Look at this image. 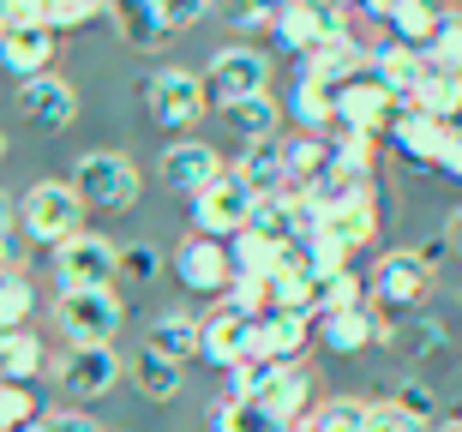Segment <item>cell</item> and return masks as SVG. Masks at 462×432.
Wrapping results in <instances>:
<instances>
[{
    "label": "cell",
    "mask_w": 462,
    "mask_h": 432,
    "mask_svg": "<svg viewBox=\"0 0 462 432\" xmlns=\"http://www.w3.org/2000/svg\"><path fill=\"white\" fill-rule=\"evenodd\" d=\"M343 36H360V18L348 6H330V0H289L276 6V31H271V49H289L294 60L343 42Z\"/></svg>",
    "instance_id": "cell-1"
},
{
    "label": "cell",
    "mask_w": 462,
    "mask_h": 432,
    "mask_svg": "<svg viewBox=\"0 0 462 432\" xmlns=\"http://www.w3.org/2000/svg\"><path fill=\"white\" fill-rule=\"evenodd\" d=\"M54 325H60L67 348H115L120 325H126V300H120V289H60Z\"/></svg>",
    "instance_id": "cell-2"
},
{
    "label": "cell",
    "mask_w": 462,
    "mask_h": 432,
    "mask_svg": "<svg viewBox=\"0 0 462 432\" xmlns=\"http://www.w3.org/2000/svg\"><path fill=\"white\" fill-rule=\"evenodd\" d=\"M199 78H205V103L223 115L246 97H271V54L253 49V42H228V49L210 54V67Z\"/></svg>",
    "instance_id": "cell-3"
},
{
    "label": "cell",
    "mask_w": 462,
    "mask_h": 432,
    "mask_svg": "<svg viewBox=\"0 0 462 432\" xmlns=\"http://www.w3.org/2000/svg\"><path fill=\"white\" fill-rule=\"evenodd\" d=\"M85 228V198L72 192V180H36V187H24V198H18V234L24 241H49L60 246L67 234H79Z\"/></svg>",
    "instance_id": "cell-4"
},
{
    "label": "cell",
    "mask_w": 462,
    "mask_h": 432,
    "mask_svg": "<svg viewBox=\"0 0 462 432\" xmlns=\"http://www.w3.org/2000/svg\"><path fill=\"white\" fill-rule=\"evenodd\" d=\"M144 115H151L162 133H174V139H192V133H199V121L210 115L205 78H199V72H187V67L151 72V85H144Z\"/></svg>",
    "instance_id": "cell-5"
},
{
    "label": "cell",
    "mask_w": 462,
    "mask_h": 432,
    "mask_svg": "<svg viewBox=\"0 0 462 432\" xmlns=\"http://www.w3.org/2000/svg\"><path fill=\"white\" fill-rule=\"evenodd\" d=\"M54 282L60 289H115L120 282V241L97 234V228H79L49 253Z\"/></svg>",
    "instance_id": "cell-6"
},
{
    "label": "cell",
    "mask_w": 462,
    "mask_h": 432,
    "mask_svg": "<svg viewBox=\"0 0 462 432\" xmlns=\"http://www.w3.org/2000/svg\"><path fill=\"white\" fill-rule=\"evenodd\" d=\"M366 300H373L384 318L391 312H420L432 300V271L414 259V246H396L366 271Z\"/></svg>",
    "instance_id": "cell-7"
},
{
    "label": "cell",
    "mask_w": 462,
    "mask_h": 432,
    "mask_svg": "<svg viewBox=\"0 0 462 432\" xmlns=\"http://www.w3.org/2000/svg\"><path fill=\"white\" fill-rule=\"evenodd\" d=\"M72 192L85 198V210H133L138 205V169L120 151H90L72 162Z\"/></svg>",
    "instance_id": "cell-8"
},
{
    "label": "cell",
    "mask_w": 462,
    "mask_h": 432,
    "mask_svg": "<svg viewBox=\"0 0 462 432\" xmlns=\"http://www.w3.org/2000/svg\"><path fill=\"white\" fill-rule=\"evenodd\" d=\"M169 271H174V282H180V289L205 294V300H223V294H228V282H235L228 246H223V241H205V234H192V228L180 234V241H174Z\"/></svg>",
    "instance_id": "cell-9"
},
{
    "label": "cell",
    "mask_w": 462,
    "mask_h": 432,
    "mask_svg": "<svg viewBox=\"0 0 462 432\" xmlns=\"http://www.w3.org/2000/svg\"><path fill=\"white\" fill-rule=\"evenodd\" d=\"M156 174H162V187H169V192H180V198H199L205 187H217V180L228 174V156L192 133V139L162 144V162H156Z\"/></svg>",
    "instance_id": "cell-10"
},
{
    "label": "cell",
    "mask_w": 462,
    "mask_h": 432,
    "mask_svg": "<svg viewBox=\"0 0 462 432\" xmlns=\"http://www.w3.org/2000/svg\"><path fill=\"white\" fill-rule=\"evenodd\" d=\"M258 318H240L235 307H217L210 318H199V361L217 366V372H235V366L258 361Z\"/></svg>",
    "instance_id": "cell-11"
},
{
    "label": "cell",
    "mask_w": 462,
    "mask_h": 432,
    "mask_svg": "<svg viewBox=\"0 0 462 432\" xmlns=\"http://www.w3.org/2000/svg\"><path fill=\"white\" fill-rule=\"evenodd\" d=\"M396 330H391V318L373 307V300H360V307H348V312H325V318H312V343H325L330 354H360V348H384Z\"/></svg>",
    "instance_id": "cell-12"
},
{
    "label": "cell",
    "mask_w": 462,
    "mask_h": 432,
    "mask_svg": "<svg viewBox=\"0 0 462 432\" xmlns=\"http://www.w3.org/2000/svg\"><path fill=\"white\" fill-rule=\"evenodd\" d=\"M253 192H240L235 180H217V187H205L199 198H192V234H205V241H235V234H246V223H253Z\"/></svg>",
    "instance_id": "cell-13"
},
{
    "label": "cell",
    "mask_w": 462,
    "mask_h": 432,
    "mask_svg": "<svg viewBox=\"0 0 462 432\" xmlns=\"http://www.w3.org/2000/svg\"><path fill=\"white\" fill-rule=\"evenodd\" d=\"M54 379H60L67 397L90 402V397H108V391L126 379V361H120L115 348H67V354L54 361Z\"/></svg>",
    "instance_id": "cell-14"
},
{
    "label": "cell",
    "mask_w": 462,
    "mask_h": 432,
    "mask_svg": "<svg viewBox=\"0 0 462 432\" xmlns=\"http://www.w3.org/2000/svg\"><path fill=\"white\" fill-rule=\"evenodd\" d=\"M457 139V126H439L427 121L420 108H396L391 126H384V144H391L409 169H439V156H445V144Z\"/></svg>",
    "instance_id": "cell-15"
},
{
    "label": "cell",
    "mask_w": 462,
    "mask_h": 432,
    "mask_svg": "<svg viewBox=\"0 0 462 432\" xmlns=\"http://www.w3.org/2000/svg\"><path fill=\"white\" fill-rule=\"evenodd\" d=\"M312 384H319V379H312L300 361H294V366H264V384H258V409H264L276 427H300V420L319 409V402H312Z\"/></svg>",
    "instance_id": "cell-16"
},
{
    "label": "cell",
    "mask_w": 462,
    "mask_h": 432,
    "mask_svg": "<svg viewBox=\"0 0 462 432\" xmlns=\"http://www.w3.org/2000/svg\"><path fill=\"white\" fill-rule=\"evenodd\" d=\"M391 115H396V103H391V90L378 85V78H348V85L337 90V133L384 139Z\"/></svg>",
    "instance_id": "cell-17"
},
{
    "label": "cell",
    "mask_w": 462,
    "mask_h": 432,
    "mask_svg": "<svg viewBox=\"0 0 462 432\" xmlns=\"http://www.w3.org/2000/svg\"><path fill=\"white\" fill-rule=\"evenodd\" d=\"M427 54H414L402 49V42H391V36H378L373 49H366V78H378V85L391 90V103L396 108H409L414 103V90H420V78H427Z\"/></svg>",
    "instance_id": "cell-18"
},
{
    "label": "cell",
    "mask_w": 462,
    "mask_h": 432,
    "mask_svg": "<svg viewBox=\"0 0 462 432\" xmlns=\"http://www.w3.org/2000/svg\"><path fill=\"white\" fill-rule=\"evenodd\" d=\"M18 115L36 126V133H67L79 121V90L49 72V78H31V85H18Z\"/></svg>",
    "instance_id": "cell-19"
},
{
    "label": "cell",
    "mask_w": 462,
    "mask_h": 432,
    "mask_svg": "<svg viewBox=\"0 0 462 432\" xmlns=\"http://www.w3.org/2000/svg\"><path fill=\"white\" fill-rule=\"evenodd\" d=\"M282 121H289L300 139H330V126H337V90L312 85L307 72H294L289 103H282Z\"/></svg>",
    "instance_id": "cell-20"
},
{
    "label": "cell",
    "mask_w": 462,
    "mask_h": 432,
    "mask_svg": "<svg viewBox=\"0 0 462 432\" xmlns=\"http://www.w3.org/2000/svg\"><path fill=\"white\" fill-rule=\"evenodd\" d=\"M228 180H235L240 192H253V198H276V192H289L282 139H271V144H246V151L228 162Z\"/></svg>",
    "instance_id": "cell-21"
},
{
    "label": "cell",
    "mask_w": 462,
    "mask_h": 432,
    "mask_svg": "<svg viewBox=\"0 0 462 432\" xmlns=\"http://www.w3.org/2000/svg\"><path fill=\"white\" fill-rule=\"evenodd\" d=\"M307 343H312V318L307 312H264L258 318V361L264 366H294L300 354H307Z\"/></svg>",
    "instance_id": "cell-22"
},
{
    "label": "cell",
    "mask_w": 462,
    "mask_h": 432,
    "mask_svg": "<svg viewBox=\"0 0 462 432\" xmlns=\"http://www.w3.org/2000/svg\"><path fill=\"white\" fill-rule=\"evenodd\" d=\"M0 72L31 85V78H49L54 72V36L49 31H13L0 36Z\"/></svg>",
    "instance_id": "cell-23"
},
{
    "label": "cell",
    "mask_w": 462,
    "mask_h": 432,
    "mask_svg": "<svg viewBox=\"0 0 462 432\" xmlns=\"http://www.w3.org/2000/svg\"><path fill=\"white\" fill-rule=\"evenodd\" d=\"M144 348L151 354H162V361H174V366H187V361H199V318L192 312H156L151 318V330H144Z\"/></svg>",
    "instance_id": "cell-24"
},
{
    "label": "cell",
    "mask_w": 462,
    "mask_h": 432,
    "mask_svg": "<svg viewBox=\"0 0 462 432\" xmlns=\"http://www.w3.org/2000/svg\"><path fill=\"white\" fill-rule=\"evenodd\" d=\"M108 24L120 31V42L126 49H156L162 36H169V18H162V0H120V6H108Z\"/></svg>",
    "instance_id": "cell-25"
},
{
    "label": "cell",
    "mask_w": 462,
    "mask_h": 432,
    "mask_svg": "<svg viewBox=\"0 0 462 432\" xmlns=\"http://www.w3.org/2000/svg\"><path fill=\"white\" fill-rule=\"evenodd\" d=\"M223 126L240 139V151L246 144H271V139H282V103L276 97H246V103L223 108Z\"/></svg>",
    "instance_id": "cell-26"
},
{
    "label": "cell",
    "mask_w": 462,
    "mask_h": 432,
    "mask_svg": "<svg viewBox=\"0 0 462 432\" xmlns=\"http://www.w3.org/2000/svg\"><path fill=\"white\" fill-rule=\"evenodd\" d=\"M439 13L445 6H427V0H391L384 6V36L402 42V49H414V54H427L432 31H439Z\"/></svg>",
    "instance_id": "cell-27"
},
{
    "label": "cell",
    "mask_w": 462,
    "mask_h": 432,
    "mask_svg": "<svg viewBox=\"0 0 462 432\" xmlns=\"http://www.w3.org/2000/svg\"><path fill=\"white\" fill-rule=\"evenodd\" d=\"M319 234H325V241H337L343 253H360V246H373V241H378V192H373V198H360V205L330 210L325 223H319Z\"/></svg>",
    "instance_id": "cell-28"
},
{
    "label": "cell",
    "mask_w": 462,
    "mask_h": 432,
    "mask_svg": "<svg viewBox=\"0 0 462 432\" xmlns=\"http://www.w3.org/2000/svg\"><path fill=\"white\" fill-rule=\"evenodd\" d=\"M126 384H133L144 402H174L180 397V366L151 354V348H138L133 361H126Z\"/></svg>",
    "instance_id": "cell-29"
},
{
    "label": "cell",
    "mask_w": 462,
    "mask_h": 432,
    "mask_svg": "<svg viewBox=\"0 0 462 432\" xmlns=\"http://www.w3.org/2000/svg\"><path fill=\"white\" fill-rule=\"evenodd\" d=\"M49 366V348L36 330H6L0 336V384H31Z\"/></svg>",
    "instance_id": "cell-30"
},
{
    "label": "cell",
    "mask_w": 462,
    "mask_h": 432,
    "mask_svg": "<svg viewBox=\"0 0 462 432\" xmlns=\"http://www.w3.org/2000/svg\"><path fill=\"white\" fill-rule=\"evenodd\" d=\"M228 264H235V277L271 282L276 271L289 264V253H282L276 241H264V234H253V228H246V234H235V241H228Z\"/></svg>",
    "instance_id": "cell-31"
},
{
    "label": "cell",
    "mask_w": 462,
    "mask_h": 432,
    "mask_svg": "<svg viewBox=\"0 0 462 432\" xmlns=\"http://www.w3.org/2000/svg\"><path fill=\"white\" fill-rule=\"evenodd\" d=\"M325 169L348 174V180H373V169H378V139H360V133H330V139H325Z\"/></svg>",
    "instance_id": "cell-32"
},
{
    "label": "cell",
    "mask_w": 462,
    "mask_h": 432,
    "mask_svg": "<svg viewBox=\"0 0 462 432\" xmlns=\"http://www.w3.org/2000/svg\"><path fill=\"white\" fill-rule=\"evenodd\" d=\"M409 108H420V115L439 121V126H457V115H462V78H457V72H427Z\"/></svg>",
    "instance_id": "cell-33"
},
{
    "label": "cell",
    "mask_w": 462,
    "mask_h": 432,
    "mask_svg": "<svg viewBox=\"0 0 462 432\" xmlns=\"http://www.w3.org/2000/svg\"><path fill=\"white\" fill-rule=\"evenodd\" d=\"M360 300H366V277H360L355 264L312 282V318H325V312H348V307H360Z\"/></svg>",
    "instance_id": "cell-34"
},
{
    "label": "cell",
    "mask_w": 462,
    "mask_h": 432,
    "mask_svg": "<svg viewBox=\"0 0 462 432\" xmlns=\"http://www.w3.org/2000/svg\"><path fill=\"white\" fill-rule=\"evenodd\" d=\"M427 67L462 78V6H445V13H439V31H432V42H427Z\"/></svg>",
    "instance_id": "cell-35"
},
{
    "label": "cell",
    "mask_w": 462,
    "mask_h": 432,
    "mask_svg": "<svg viewBox=\"0 0 462 432\" xmlns=\"http://www.w3.org/2000/svg\"><path fill=\"white\" fill-rule=\"evenodd\" d=\"M282 169H289V187H312L319 174H325V139H300V133H289L282 139Z\"/></svg>",
    "instance_id": "cell-36"
},
{
    "label": "cell",
    "mask_w": 462,
    "mask_h": 432,
    "mask_svg": "<svg viewBox=\"0 0 462 432\" xmlns=\"http://www.w3.org/2000/svg\"><path fill=\"white\" fill-rule=\"evenodd\" d=\"M300 432H366V402L360 397H330L300 420Z\"/></svg>",
    "instance_id": "cell-37"
},
{
    "label": "cell",
    "mask_w": 462,
    "mask_h": 432,
    "mask_svg": "<svg viewBox=\"0 0 462 432\" xmlns=\"http://www.w3.org/2000/svg\"><path fill=\"white\" fill-rule=\"evenodd\" d=\"M108 6L103 0H42V31L60 36V31H85V24H103Z\"/></svg>",
    "instance_id": "cell-38"
},
{
    "label": "cell",
    "mask_w": 462,
    "mask_h": 432,
    "mask_svg": "<svg viewBox=\"0 0 462 432\" xmlns=\"http://www.w3.org/2000/svg\"><path fill=\"white\" fill-rule=\"evenodd\" d=\"M31 312H36V289H31V277L18 271V277L0 282V336H6V330H31Z\"/></svg>",
    "instance_id": "cell-39"
},
{
    "label": "cell",
    "mask_w": 462,
    "mask_h": 432,
    "mask_svg": "<svg viewBox=\"0 0 462 432\" xmlns=\"http://www.w3.org/2000/svg\"><path fill=\"white\" fill-rule=\"evenodd\" d=\"M162 271H169V259H162L151 241H126V246H120V282H133V289H151Z\"/></svg>",
    "instance_id": "cell-40"
},
{
    "label": "cell",
    "mask_w": 462,
    "mask_h": 432,
    "mask_svg": "<svg viewBox=\"0 0 462 432\" xmlns=\"http://www.w3.org/2000/svg\"><path fill=\"white\" fill-rule=\"evenodd\" d=\"M36 420H42V402L31 384H0V432H24Z\"/></svg>",
    "instance_id": "cell-41"
},
{
    "label": "cell",
    "mask_w": 462,
    "mask_h": 432,
    "mask_svg": "<svg viewBox=\"0 0 462 432\" xmlns=\"http://www.w3.org/2000/svg\"><path fill=\"white\" fill-rule=\"evenodd\" d=\"M210 432H276V420L258 402H217L210 409Z\"/></svg>",
    "instance_id": "cell-42"
},
{
    "label": "cell",
    "mask_w": 462,
    "mask_h": 432,
    "mask_svg": "<svg viewBox=\"0 0 462 432\" xmlns=\"http://www.w3.org/2000/svg\"><path fill=\"white\" fill-rule=\"evenodd\" d=\"M396 409H402V415H414V420H427V427H432V420H439V391H432V384H420V379H402V384H396Z\"/></svg>",
    "instance_id": "cell-43"
},
{
    "label": "cell",
    "mask_w": 462,
    "mask_h": 432,
    "mask_svg": "<svg viewBox=\"0 0 462 432\" xmlns=\"http://www.w3.org/2000/svg\"><path fill=\"white\" fill-rule=\"evenodd\" d=\"M409 336H414V361H432V354H445L450 348V330H445V318H432V312H420V318H414L409 325Z\"/></svg>",
    "instance_id": "cell-44"
},
{
    "label": "cell",
    "mask_w": 462,
    "mask_h": 432,
    "mask_svg": "<svg viewBox=\"0 0 462 432\" xmlns=\"http://www.w3.org/2000/svg\"><path fill=\"white\" fill-rule=\"evenodd\" d=\"M366 432H432V427L414 420V415H402V409L384 397V402H366Z\"/></svg>",
    "instance_id": "cell-45"
},
{
    "label": "cell",
    "mask_w": 462,
    "mask_h": 432,
    "mask_svg": "<svg viewBox=\"0 0 462 432\" xmlns=\"http://www.w3.org/2000/svg\"><path fill=\"white\" fill-rule=\"evenodd\" d=\"M13 31H42V0H6L0 6V36Z\"/></svg>",
    "instance_id": "cell-46"
},
{
    "label": "cell",
    "mask_w": 462,
    "mask_h": 432,
    "mask_svg": "<svg viewBox=\"0 0 462 432\" xmlns=\"http://www.w3.org/2000/svg\"><path fill=\"white\" fill-rule=\"evenodd\" d=\"M162 18H169V36H174V31H192V24H205L210 6H205V0H162Z\"/></svg>",
    "instance_id": "cell-47"
},
{
    "label": "cell",
    "mask_w": 462,
    "mask_h": 432,
    "mask_svg": "<svg viewBox=\"0 0 462 432\" xmlns=\"http://www.w3.org/2000/svg\"><path fill=\"white\" fill-rule=\"evenodd\" d=\"M42 432H103L90 415H79V409H49L42 415Z\"/></svg>",
    "instance_id": "cell-48"
},
{
    "label": "cell",
    "mask_w": 462,
    "mask_h": 432,
    "mask_svg": "<svg viewBox=\"0 0 462 432\" xmlns=\"http://www.w3.org/2000/svg\"><path fill=\"white\" fill-rule=\"evenodd\" d=\"M0 271H24V234H0Z\"/></svg>",
    "instance_id": "cell-49"
},
{
    "label": "cell",
    "mask_w": 462,
    "mask_h": 432,
    "mask_svg": "<svg viewBox=\"0 0 462 432\" xmlns=\"http://www.w3.org/2000/svg\"><path fill=\"white\" fill-rule=\"evenodd\" d=\"M414 259H420V264H427V271H432V277H439V264L450 259V246H445V234H439V241H420V246H414Z\"/></svg>",
    "instance_id": "cell-50"
},
{
    "label": "cell",
    "mask_w": 462,
    "mask_h": 432,
    "mask_svg": "<svg viewBox=\"0 0 462 432\" xmlns=\"http://www.w3.org/2000/svg\"><path fill=\"white\" fill-rule=\"evenodd\" d=\"M439 174H450V180H462V126H457V139L445 144V156H439Z\"/></svg>",
    "instance_id": "cell-51"
},
{
    "label": "cell",
    "mask_w": 462,
    "mask_h": 432,
    "mask_svg": "<svg viewBox=\"0 0 462 432\" xmlns=\"http://www.w3.org/2000/svg\"><path fill=\"white\" fill-rule=\"evenodd\" d=\"M445 246H450V259H462V205L445 216Z\"/></svg>",
    "instance_id": "cell-52"
},
{
    "label": "cell",
    "mask_w": 462,
    "mask_h": 432,
    "mask_svg": "<svg viewBox=\"0 0 462 432\" xmlns=\"http://www.w3.org/2000/svg\"><path fill=\"white\" fill-rule=\"evenodd\" d=\"M13 228H18V198L0 192V234H13Z\"/></svg>",
    "instance_id": "cell-53"
},
{
    "label": "cell",
    "mask_w": 462,
    "mask_h": 432,
    "mask_svg": "<svg viewBox=\"0 0 462 432\" xmlns=\"http://www.w3.org/2000/svg\"><path fill=\"white\" fill-rule=\"evenodd\" d=\"M439 432H462V409H457V415H450V420H445V427H439Z\"/></svg>",
    "instance_id": "cell-54"
},
{
    "label": "cell",
    "mask_w": 462,
    "mask_h": 432,
    "mask_svg": "<svg viewBox=\"0 0 462 432\" xmlns=\"http://www.w3.org/2000/svg\"><path fill=\"white\" fill-rule=\"evenodd\" d=\"M0 156H6V133H0Z\"/></svg>",
    "instance_id": "cell-55"
},
{
    "label": "cell",
    "mask_w": 462,
    "mask_h": 432,
    "mask_svg": "<svg viewBox=\"0 0 462 432\" xmlns=\"http://www.w3.org/2000/svg\"><path fill=\"white\" fill-rule=\"evenodd\" d=\"M24 432H42V420H36V427H24Z\"/></svg>",
    "instance_id": "cell-56"
},
{
    "label": "cell",
    "mask_w": 462,
    "mask_h": 432,
    "mask_svg": "<svg viewBox=\"0 0 462 432\" xmlns=\"http://www.w3.org/2000/svg\"><path fill=\"white\" fill-rule=\"evenodd\" d=\"M276 432H300V427H276Z\"/></svg>",
    "instance_id": "cell-57"
}]
</instances>
